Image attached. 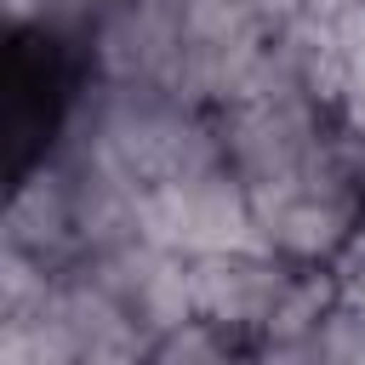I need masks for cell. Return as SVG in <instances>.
<instances>
[{
	"instance_id": "2",
	"label": "cell",
	"mask_w": 365,
	"mask_h": 365,
	"mask_svg": "<svg viewBox=\"0 0 365 365\" xmlns=\"http://www.w3.org/2000/svg\"><path fill=\"white\" fill-rule=\"evenodd\" d=\"M86 34L51 11L11 17L6 29V177H29L46 165L86 97Z\"/></svg>"
},
{
	"instance_id": "4",
	"label": "cell",
	"mask_w": 365,
	"mask_h": 365,
	"mask_svg": "<svg viewBox=\"0 0 365 365\" xmlns=\"http://www.w3.org/2000/svg\"><path fill=\"white\" fill-rule=\"evenodd\" d=\"M302 11H314V17H348V11H359L365 0H297Z\"/></svg>"
},
{
	"instance_id": "3",
	"label": "cell",
	"mask_w": 365,
	"mask_h": 365,
	"mask_svg": "<svg viewBox=\"0 0 365 365\" xmlns=\"http://www.w3.org/2000/svg\"><path fill=\"white\" fill-rule=\"evenodd\" d=\"M103 6H114V0H11V17H34V11H51V17H63V23H91Z\"/></svg>"
},
{
	"instance_id": "1",
	"label": "cell",
	"mask_w": 365,
	"mask_h": 365,
	"mask_svg": "<svg viewBox=\"0 0 365 365\" xmlns=\"http://www.w3.org/2000/svg\"><path fill=\"white\" fill-rule=\"evenodd\" d=\"M251 240L302 262L342 268L365 245V131L336 120L279 165L240 182Z\"/></svg>"
}]
</instances>
